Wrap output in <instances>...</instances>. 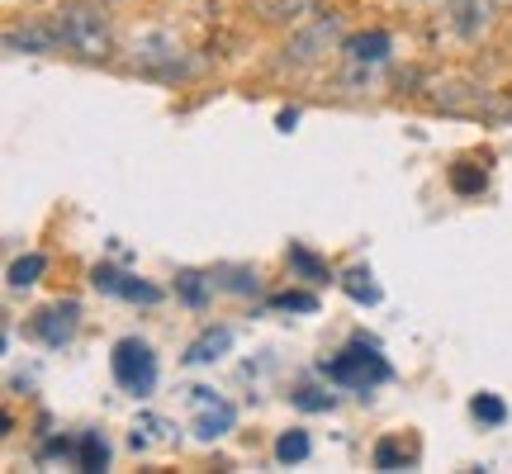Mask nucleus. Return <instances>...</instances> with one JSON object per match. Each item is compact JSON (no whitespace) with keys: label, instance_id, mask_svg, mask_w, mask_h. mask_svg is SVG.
Here are the masks:
<instances>
[{"label":"nucleus","instance_id":"1","mask_svg":"<svg viewBox=\"0 0 512 474\" xmlns=\"http://www.w3.org/2000/svg\"><path fill=\"white\" fill-rule=\"evenodd\" d=\"M53 24H57L62 48L76 53L81 62H105V57L114 53V24H110V10H105V5L67 0V5L53 10Z\"/></svg>","mask_w":512,"mask_h":474},{"label":"nucleus","instance_id":"2","mask_svg":"<svg viewBox=\"0 0 512 474\" xmlns=\"http://www.w3.org/2000/svg\"><path fill=\"white\" fill-rule=\"evenodd\" d=\"M323 375L332 384H342L351 394H370V389H380V384L394 380V365L384 361V351L370 342V337H356L351 347H342L332 361H323Z\"/></svg>","mask_w":512,"mask_h":474},{"label":"nucleus","instance_id":"3","mask_svg":"<svg viewBox=\"0 0 512 474\" xmlns=\"http://www.w3.org/2000/svg\"><path fill=\"white\" fill-rule=\"evenodd\" d=\"M432 105L441 114H465V119H512V100H503L498 91H484L475 81H437Z\"/></svg>","mask_w":512,"mask_h":474},{"label":"nucleus","instance_id":"4","mask_svg":"<svg viewBox=\"0 0 512 474\" xmlns=\"http://www.w3.org/2000/svg\"><path fill=\"white\" fill-rule=\"evenodd\" d=\"M110 370H114V384L133 394V399H147L152 389H157V375H162V365H157V351L138 342V337H124V342H114L110 351Z\"/></svg>","mask_w":512,"mask_h":474},{"label":"nucleus","instance_id":"5","mask_svg":"<svg viewBox=\"0 0 512 474\" xmlns=\"http://www.w3.org/2000/svg\"><path fill=\"white\" fill-rule=\"evenodd\" d=\"M128 57H133V67H138V72L162 76V81H176V76L190 72L185 48L166 34V29H147V34H138L133 38V48H128Z\"/></svg>","mask_w":512,"mask_h":474},{"label":"nucleus","instance_id":"6","mask_svg":"<svg viewBox=\"0 0 512 474\" xmlns=\"http://www.w3.org/2000/svg\"><path fill=\"white\" fill-rule=\"evenodd\" d=\"M337 34H342V19L337 15L313 19L309 29L290 34V43L280 48V62H275V67H280V72H309L313 62H323V53L337 43Z\"/></svg>","mask_w":512,"mask_h":474},{"label":"nucleus","instance_id":"7","mask_svg":"<svg viewBox=\"0 0 512 474\" xmlns=\"http://www.w3.org/2000/svg\"><path fill=\"white\" fill-rule=\"evenodd\" d=\"M190 413H195V437L200 441H219V437H228V432L238 427V408L223 399V394L204 389V384L190 389Z\"/></svg>","mask_w":512,"mask_h":474},{"label":"nucleus","instance_id":"8","mask_svg":"<svg viewBox=\"0 0 512 474\" xmlns=\"http://www.w3.org/2000/svg\"><path fill=\"white\" fill-rule=\"evenodd\" d=\"M76 328H81V304H76V299H57V304H48V309H38L34 323H29V332H34L48 351L72 347Z\"/></svg>","mask_w":512,"mask_h":474},{"label":"nucleus","instance_id":"9","mask_svg":"<svg viewBox=\"0 0 512 474\" xmlns=\"http://www.w3.org/2000/svg\"><path fill=\"white\" fill-rule=\"evenodd\" d=\"M91 285L100 294H114V299H128V304H162V290L157 285H147V280H138V275H124L114 271V266H95L91 271Z\"/></svg>","mask_w":512,"mask_h":474},{"label":"nucleus","instance_id":"10","mask_svg":"<svg viewBox=\"0 0 512 474\" xmlns=\"http://www.w3.org/2000/svg\"><path fill=\"white\" fill-rule=\"evenodd\" d=\"M446 19H451V29H456L465 43H475L494 29L498 19V0H446Z\"/></svg>","mask_w":512,"mask_h":474},{"label":"nucleus","instance_id":"11","mask_svg":"<svg viewBox=\"0 0 512 474\" xmlns=\"http://www.w3.org/2000/svg\"><path fill=\"white\" fill-rule=\"evenodd\" d=\"M62 48V38H57V24H53V15L48 19H38V24H24V29H5V53H34V57H43V53H57Z\"/></svg>","mask_w":512,"mask_h":474},{"label":"nucleus","instance_id":"12","mask_svg":"<svg viewBox=\"0 0 512 474\" xmlns=\"http://www.w3.org/2000/svg\"><path fill=\"white\" fill-rule=\"evenodd\" d=\"M389 53H394V38L384 34V29H366V34L342 38V57H347L356 72H361V67H380V62H389Z\"/></svg>","mask_w":512,"mask_h":474},{"label":"nucleus","instance_id":"13","mask_svg":"<svg viewBox=\"0 0 512 474\" xmlns=\"http://www.w3.org/2000/svg\"><path fill=\"white\" fill-rule=\"evenodd\" d=\"M233 342H238V337H233V328H204L200 337L185 347L181 361L185 365H214V361H223V356L233 351Z\"/></svg>","mask_w":512,"mask_h":474},{"label":"nucleus","instance_id":"14","mask_svg":"<svg viewBox=\"0 0 512 474\" xmlns=\"http://www.w3.org/2000/svg\"><path fill=\"white\" fill-rule=\"evenodd\" d=\"M214 290H219V275L209 271H181L176 275V294H181L185 304H190V309H204V304H209V299H214Z\"/></svg>","mask_w":512,"mask_h":474},{"label":"nucleus","instance_id":"15","mask_svg":"<svg viewBox=\"0 0 512 474\" xmlns=\"http://www.w3.org/2000/svg\"><path fill=\"white\" fill-rule=\"evenodd\" d=\"M290 271L299 275V280H309V285H328L332 280L328 261H323V256H313L304 242H290Z\"/></svg>","mask_w":512,"mask_h":474},{"label":"nucleus","instance_id":"16","mask_svg":"<svg viewBox=\"0 0 512 474\" xmlns=\"http://www.w3.org/2000/svg\"><path fill=\"white\" fill-rule=\"evenodd\" d=\"M128 441H133V451H147V441H176V422L157 418V413H138Z\"/></svg>","mask_w":512,"mask_h":474},{"label":"nucleus","instance_id":"17","mask_svg":"<svg viewBox=\"0 0 512 474\" xmlns=\"http://www.w3.org/2000/svg\"><path fill=\"white\" fill-rule=\"evenodd\" d=\"M76 470H86V474L110 470V441L100 437V432H81V451H76Z\"/></svg>","mask_w":512,"mask_h":474},{"label":"nucleus","instance_id":"18","mask_svg":"<svg viewBox=\"0 0 512 474\" xmlns=\"http://www.w3.org/2000/svg\"><path fill=\"white\" fill-rule=\"evenodd\" d=\"M309 456H313L309 432L290 427V432H280V437H275V460H280V465H299V460H309Z\"/></svg>","mask_w":512,"mask_h":474},{"label":"nucleus","instance_id":"19","mask_svg":"<svg viewBox=\"0 0 512 474\" xmlns=\"http://www.w3.org/2000/svg\"><path fill=\"white\" fill-rule=\"evenodd\" d=\"M43 271H48V256L43 252L15 256V261H10V290H29V285H38V275Z\"/></svg>","mask_w":512,"mask_h":474},{"label":"nucleus","instance_id":"20","mask_svg":"<svg viewBox=\"0 0 512 474\" xmlns=\"http://www.w3.org/2000/svg\"><path fill=\"white\" fill-rule=\"evenodd\" d=\"M256 5V15L266 19V24H285V19H294L309 0H252Z\"/></svg>","mask_w":512,"mask_h":474},{"label":"nucleus","instance_id":"21","mask_svg":"<svg viewBox=\"0 0 512 474\" xmlns=\"http://www.w3.org/2000/svg\"><path fill=\"white\" fill-rule=\"evenodd\" d=\"M470 413H475L479 422H489V427H498V422H508V403L498 399V394H475V403H470Z\"/></svg>","mask_w":512,"mask_h":474},{"label":"nucleus","instance_id":"22","mask_svg":"<svg viewBox=\"0 0 512 474\" xmlns=\"http://www.w3.org/2000/svg\"><path fill=\"white\" fill-rule=\"evenodd\" d=\"M342 285H347V294L356 299V304H380V290L370 285V271H361V266H356V271H347V280H342Z\"/></svg>","mask_w":512,"mask_h":474},{"label":"nucleus","instance_id":"23","mask_svg":"<svg viewBox=\"0 0 512 474\" xmlns=\"http://www.w3.org/2000/svg\"><path fill=\"white\" fill-rule=\"evenodd\" d=\"M76 451H81V437L76 441L53 437V441H43V446H38V460H43V465H53V460H76Z\"/></svg>","mask_w":512,"mask_h":474},{"label":"nucleus","instance_id":"24","mask_svg":"<svg viewBox=\"0 0 512 474\" xmlns=\"http://www.w3.org/2000/svg\"><path fill=\"white\" fill-rule=\"evenodd\" d=\"M219 275V290H233V294H256V271H228V266H223V271H214Z\"/></svg>","mask_w":512,"mask_h":474},{"label":"nucleus","instance_id":"25","mask_svg":"<svg viewBox=\"0 0 512 474\" xmlns=\"http://www.w3.org/2000/svg\"><path fill=\"white\" fill-rule=\"evenodd\" d=\"M408 465V456H403V446L394 437H384L380 446H375V470H403Z\"/></svg>","mask_w":512,"mask_h":474},{"label":"nucleus","instance_id":"26","mask_svg":"<svg viewBox=\"0 0 512 474\" xmlns=\"http://www.w3.org/2000/svg\"><path fill=\"white\" fill-rule=\"evenodd\" d=\"M275 309H290V313H318V299L313 294H299V290H285L271 299Z\"/></svg>","mask_w":512,"mask_h":474},{"label":"nucleus","instance_id":"27","mask_svg":"<svg viewBox=\"0 0 512 474\" xmlns=\"http://www.w3.org/2000/svg\"><path fill=\"white\" fill-rule=\"evenodd\" d=\"M294 403H299V408H309V413H323V408H332V394H323V389H309V384H304V389H294Z\"/></svg>","mask_w":512,"mask_h":474},{"label":"nucleus","instance_id":"28","mask_svg":"<svg viewBox=\"0 0 512 474\" xmlns=\"http://www.w3.org/2000/svg\"><path fill=\"white\" fill-rule=\"evenodd\" d=\"M451 185H456L460 195H475V190H484V171H451Z\"/></svg>","mask_w":512,"mask_h":474},{"label":"nucleus","instance_id":"29","mask_svg":"<svg viewBox=\"0 0 512 474\" xmlns=\"http://www.w3.org/2000/svg\"><path fill=\"white\" fill-rule=\"evenodd\" d=\"M422 5H441V0H422Z\"/></svg>","mask_w":512,"mask_h":474},{"label":"nucleus","instance_id":"30","mask_svg":"<svg viewBox=\"0 0 512 474\" xmlns=\"http://www.w3.org/2000/svg\"><path fill=\"white\" fill-rule=\"evenodd\" d=\"M503 5H512V0H503Z\"/></svg>","mask_w":512,"mask_h":474}]
</instances>
